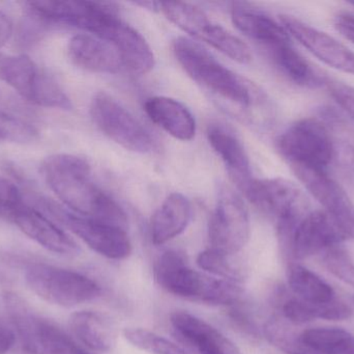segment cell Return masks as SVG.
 <instances>
[{
    "instance_id": "obj_1",
    "label": "cell",
    "mask_w": 354,
    "mask_h": 354,
    "mask_svg": "<svg viewBox=\"0 0 354 354\" xmlns=\"http://www.w3.org/2000/svg\"><path fill=\"white\" fill-rule=\"evenodd\" d=\"M39 170L49 188L71 211L128 230L126 212L93 181L86 159L73 154H55L46 158Z\"/></svg>"
},
{
    "instance_id": "obj_2",
    "label": "cell",
    "mask_w": 354,
    "mask_h": 354,
    "mask_svg": "<svg viewBox=\"0 0 354 354\" xmlns=\"http://www.w3.org/2000/svg\"><path fill=\"white\" fill-rule=\"evenodd\" d=\"M155 278L160 287L174 297L214 307H232L243 299L239 283L193 269L183 251H164L155 264Z\"/></svg>"
},
{
    "instance_id": "obj_3",
    "label": "cell",
    "mask_w": 354,
    "mask_h": 354,
    "mask_svg": "<svg viewBox=\"0 0 354 354\" xmlns=\"http://www.w3.org/2000/svg\"><path fill=\"white\" fill-rule=\"evenodd\" d=\"M174 51L187 74L210 93L245 108L255 103V91L249 82L195 42L178 37L174 41Z\"/></svg>"
},
{
    "instance_id": "obj_4",
    "label": "cell",
    "mask_w": 354,
    "mask_h": 354,
    "mask_svg": "<svg viewBox=\"0 0 354 354\" xmlns=\"http://www.w3.org/2000/svg\"><path fill=\"white\" fill-rule=\"evenodd\" d=\"M3 301L27 353L91 354L59 326L35 314L18 294L6 293Z\"/></svg>"
},
{
    "instance_id": "obj_5",
    "label": "cell",
    "mask_w": 354,
    "mask_h": 354,
    "mask_svg": "<svg viewBox=\"0 0 354 354\" xmlns=\"http://www.w3.org/2000/svg\"><path fill=\"white\" fill-rule=\"evenodd\" d=\"M24 278L28 288L39 299L59 307H77L102 297L101 286L93 278L49 264H29Z\"/></svg>"
},
{
    "instance_id": "obj_6",
    "label": "cell",
    "mask_w": 354,
    "mask_h": 354,
    "mask_svg": "<svg viewBox=\"0 0 354 354\" xmlns=\"http://www.w3.org/2000/svg\"><path fill=\"white\" fill-rule=\"evenodd\" d=\"M279 151L293 170L326 172L335 157L332 136L315 118H303L279 137Z\"/></svg>"
},
{
    "instance_id": "obj_7",
    "label": "cell",
    "mask_w": 354,
    "mask_h": 354,
    "mask_svg": "<svg viewBox=\"0 0 354 354\" xmlns=\"http://www.w3.org/2000/svg\"><path fill=\"white\" fill-rule=\"evenodd\" d=\"M39 204L48 215L50 214L102 257L120 261L132 254V241L124 229L78 215L48 200H39Z\"/></svg>"
},
{
    "instance_id": "obj_8",
    "label": "cell",
    "mask_w": 354,
    "mask_h": 354,
    "mask_svg": "<svg viewBox=\"0 0 354 354\" xmlns=\"http://www.w3.org/2000/svg\"><path fill=\"white\" fill-rule=\"evenodd\" d=\"M91 116L97 128L110 139L135 153H151L155 141L145 127L120 102L97 93L91 104Z\"/></svg>"
},
{
    "instance_id": "obj_9",
    "label": "cell",
    "mask_w": 354,
    "mask_h": 354,
    "mask_svg": "<svg viewBox=\"0 0 354 354\" xmlns=\"http://www.w3.org/2000/svg\"><path fill=\"white\" fill-rule=\"evenodd\" d=\"M250 231L249 212L241 197L223 191L208 222L210 249L233 257L247 245Z\"/></svg>"
},
{
    "instance_id": "obj_10",
    "label": "cell",
    "mask_w": 354,
    "mask_h": 354,
    "mask_svg": "<svg viewBox=\"0 0 354 354\" xmlns=\"http://www.w3.org/2000/svg\"><path fill=\"white\" fill-rule=\"evenodd\" d=\"M245 195L258 209L276 218L277 224L308 213L304 193L286 179H254Z\"/></svg>"
},
{
    "instance_id": "obj_11",
    "label": "cell",
    "mask_w": 354,
    "mask_h": 354,
    "mask_svg": "<svg viewBox=\"0 0 354 354\" xmlns=\"http://www.w3.org/2000/svg\"><path fill=\"white\" fill-rule=\"evenodd\" d=\"M345 241L342 233L328 214L322 211L308 212L295 224L282 247L297 260L307 259Z\"/></svg>"
},
{
    "instance_id": "obj_12",
    "label": "cell",
    "mask_w": 354,
    "mask_h": 354,
    "mask_svg": "<svg viewBox=\"0 0 354 354\" xmlns=\"http://www.w3.org/2000/svg\"><path fill=\"white\" fill-rule=\"evenodd\" d=\"M309 193L330 216L345 240L354 239V204L348 193L328 176L319 170H293Z\"/></svg>"
},
{
    "instance_id": "obj_13",
    "label": "cell",
    "mask_w": 354,
    "mask_h": 354,
    "mask_svg": "<svg viewBox=\"0 0 354 354\" xmlns=\"http://www.w3.org/2000/svg\"><path fill=\"white\" fill-rule=\"evenodd\" d=\"M280 21L288 35L318 60L341 72L354 75V52L344 44L290 15H282Z\"/></svg>"
},
{
    "instance_id": "obj_14",
    "label": "cell",
    "mask_w": 354,
    "mask_h": 354,
    "mask_svg": "<svg viewBox=\"0 0 354 354\" xmlns=\"http://www.w3.org/2000/svg\"><path fill=\"white\" fill-rule=\"evenodd\" d=\"M12 222L27 237L51 253L66 257H74L80 253V247L70 235L49 216L27 204L14 216Z\"/></svg>"
},
{
    "instance_id": "obj_15",
    "label": "cell",
    "mask_w": 354,
    "mask_h": 354,
    "mask_svg": "<svg viewBox=\"0 0 354 354\" xmlns=\"http://www.w3.org/2000/svg\"><path fill=\"white\" fill-rule=\"evenodd\" d=\"M101 39L114 46L124 67L134 74H147L155 67V54L147 39L120 17H115L109 23Z\"/></svg>"
},
{
    "instance_id": "obj_16",
    "label": "cell",
    "mask_w": 354,
    "mask_h": 354,
    "mask_svg": "<svg viewBox=\"0 0 354 354\" xmlns=\"http://www.w3.org/2000/svg\"><path fill=\"white\" fill-rule=\"evenodd\" d=\"M170 322L176 334L199 354H243L232 341L197 316L176 311Z\"/></svg>"
},
{
    "instance_id": "obj_17",
    "label": "cell",
    "mask_w": 354,
    "mask_h": 354,
    "mask_svg": "<svg viewBox=\"0 0 354 354\" xmlns=\"http://www.w3.org/2000/svg\"><path fill=\"white\" fill-rule=\"evenodd\" d=\"M68 55L75 66L88 72L116 74L124 67L112 44L89 33H81L70 39Z\"/></svg>"
},
{
    "instance_id": "obj_18",
    "label": "cell",
    "mask_w": 354,
    "mask_h": 354,
    "mask_svg": "<svg viewBox=\"0 0 354 354\" xmlns=\"http://www.w3.org/2000/svg\"><path fill=\"white\" fill-rule=\"evenodd\" d=\"M207 139L233 182L245 193L254 178L249 156L239 137L230 129L220 124H212L208 127Z\"/></svg>"
},
{
    "instance_id": "obj_19",
    "label": "cell",
    "mask_w": 354,
    "mask_h": 354,
    "mask_svg": "<svg viewBox=\"0 0 354 354\" xmlns=\"http://www.w3.org/2000/svg\"><path fill=\"white\" fill-rule=\"evenodd\" d=\"M231 19L239 31L268 50L291 43L290 35L281 23L248 4L232 3Z\"/></svg>"
},
{
    "instance_id": "obj_20",
    "label": "cell",
    "mask_w": 354,
    "mask_h": 354,
    "mask_svg": "<svg viewBox=\"0 0 354 354\" xmlns=\"http://www.w3.org/2000/svg\"><path fill=\"white\" fill-rule=\"evenodd\" d=\"M149 118L168 134L181 141H189L195 137V118L180 102L164 96L149 98L145 103Z\"/></svg>"
},
{
    "instance_id": "obj_21",
    "label": "cell",
    "mask_w": 354,
    "mask_h": 354,
    "mask_svg": "<svg viewBox=\"0 0 354 354\" xmlns=\"http://www.w3.org/2000/svg\"><path fill=\"white\" fill-rule=\"evenodd\" d=\"M68 326L73 336L87 348L97 353L113 351L118 330L109 317L95 311H79L71 315Z\"/></svg>"
},
{
    "instance_id": "obj_22",
    "label": "cell",
    "mask_w": 354,
    "mask_h": 354,
    "mask_svg": "<svg viewBox=\"0 0 354 354\" xmlns=\"http://www.w3.org/2000/svg\"><path fill=\"white\" fill-rule=\"evenodd\" d=\"M192 218V205L181 193L168 195L156 210L151 220V238L153 245H162L185 232Z\"/></svg>"
},
{
    "instance_id": "obj_23",
    "label": "cell",
    "mask_w": 354,
    "mask_h": 354,
    "mask_svg": "<svg viewBox=\"0 0 354 354\" xmlns=\"http://www.w3.org/2000/svg\"><path fill=\"white\" fill-rule=\"evenodd\" d=\"M41 71L26 54L0 53V80L30 101Z\"/></svg>"
},
{
    "instance_id": "obj_24",
    "label": "cell",
    "mask_w": 354,
    "mask_h": 354,
    "mask_svg": "<svg viewBox=\"0 0 354 354\" xmlns=\"http://www.w3.org/2000/svg\"><path fill=\"white\" fill-rule=\"evenodd\" d=\"M287 281L295 297L305 303L322 306L338 299L326 281L301 264L291 263L288 266Z\"/></svg>"
},
{
    "instance_id": "obj_25",
    "label": "cell",
    "mask_w": 354,
    "mask_h": 354,
    "mask_svg": "<svg viewBox=\"0 0 354 354\" xmlns=\"http://www.w3.org/2000/svg\"><path fill=\"white\" fill-rule=\"evenodd\" d=\"M268 52L281 72L297 85L316 87L324 83V77L295 49L292 44L278 46Z\"/></svg>"
},
{
    "instance_id": "obj_26",
    "label": "cell",
    "mask_w": 354,
    "mask_h": 354,
    "mask_svg": "<svg viewBox=\"0 0 354 354\" xmlns=\"http://www.w3.org/2000/svg\"><path fill=\"white\" fill-rule=\"evenodd\" d=\"M301 341L315 354H341L354 343V336L337 328H317L301 333Z\"/></svg>"
},
{
    "instance_id": "obj_27",
    "label": "cell",
    "mask_w": 354,
    "mask_h": 354,
    "mask_svg": "<svg viewBox=\"0 0 354 354\" xmlns=\"http://www.w3.org/2000/svg\"><path fill=\"white\" fill-rule=\"evenodd\" d=\"M198 39L216 48L235 62L241 64L251 62L252 54L249 46L224 27L212 23V20L204 27Z\"/></svg>"
},
{
    "instance_id": "obj_28",
    "label": "cell",
    "mask_w": 354,
    "mask_h": 354,
    "mask_svg": "<svg viewBox=\"0 0 354 354\" xmlns=\"http://www.w3.org/2000/svg\"><path fill=\"white\" fill-rule=\"evenodd\" d=\"M292 326L281 316H274L264 324L262 333L272 346L284 353L315 354L303 344L301 333L297 334Z\"/></svg>"
},
{
    "instance_id": "obj_29",
    "label": "cell",
    "mask_w": 354,
    "mask_h": 354,
    "mask_svg": "<svg viewBox=\"0 0 354 354\" xmlns=\"http://www.w3.org/2000/svg\"><path fill=\"white\" fill-rule=\"evenodd\" d=\"M157 6L174 24L196 39L210 21L203 10L193 4L167 1L158 2Z\"/></svg>"
},
{
    "instance_id": "obj_30",
    "label": "cell",
    "mask_w": 354,
    "mask_h": 354,
    "mask_svg": "<svg viewBox=\"0 0 354 354\" xmlns=\"http://www.w3.org/2000/svg\"><path fill=\"white\" fill-rule=\"evenodd\" d=\"M198 267L210 276L224 278L231 282L239 283L243 274L239 266L235 265L231 256L225 255L212 249L201 251L196 259Z\"/></svg>"
},
{
    "instance_id": "obj_31",
    "label": "cell",
    "mask_w": 354,
    "mask_h": 354,
    "mask_svg": "<svg viewBox=\"0 0 354 354\" xmlns=\"http://www.w3.org/2000/svg\"><path fill=\"white\" fill-rule=\"evenodd\" d=\"M124 338L142 351L153 354H187L181 347L165 337L147 328H131L124 330Z\"/></svg>"
},
{
    "instance_id": "obj_32",
    "label": "cell",
    "mask_w": 354,
    "mask_h": 354,
    "mask_svg": "<svg viewBox=\"0 0 354 354\" xmlns=\"http://www.w3.org/2000/svg\"><path fill=\"white\" fill-rule=\"evenodd\" d=\"M30 102L43 107L56 109L71 110L73 108L70 98L57 81L44 72H41Z\"/></svg>"
},
{
    "instance_id": "obj_33",
    "label": "cell",
    "mask_w": 354,
    "mask_h": 354,
    "mask_svg": "<svg viewBox=\"0 0 354 354\" xmlns=\"http://www.w3.org/2000/svg\"><path fill=\"white\" fill-rule=\"evenodd\" d=\"M39 139V131L28 123L0 110V141L30 143Z\"/></svg>"
},
{
    "instance_id": "obj_34",
    "label": "cell",
    "mask_w": 354,
    "mask_h": 354,
    "mask_svg": "<svg viewBox=\"0 0 354 354\" xmlns=\"http://www.w3.org/2000/svg\"><path fill=\"white\" fill-rule=\"evenodd\" d=\"M324 262L328 272L345 284L354 287V262L342 247H332L324 253Z\"/></svg>"
},
{
    "instance_id": "obj_35",
    "label": "cell",
    "mask_w": 354,
    "mask_h": 354,
    "mask_svg": "<svg viewBox=\"0 0 354 354\" xmlns=\"http://www.w3.org/2000/svg\"><path fill=\"white\" fill-rule=\"evenodd\" d=\"M26 203L16 184L4 177H0V218L12 222L14 216Z\"/></svg>"
},
{
    "instance_id": "obj_36",
    "label": "cell",
    "mask_w": 354,
    "mask_h": 354,
    "mask_svg": "<svg viewBox=\"0 0 354 354\" xmlns=\"http://www.w3.org/2000/svg\"><path fill=\"white\" fill-rule=\"evenodd\" d=\"M281 317L293 326H301L314 320L309 303L295 297H289L283 301L281 306Z\"/></svg>"
},
{
    "instance_id": "obj_37",
    "label": "cell",
    "mask_w": 354,
    "mask_h": 354,
    "mask_svg": "<svg viewBox=\"0 0 354 354\" xmlns=\"http://www.w3.org/2000/svg\"><path fill=\"white\" fill-rule=\"evenodd\" d=\"M237 305L230 307L231 309L228 313L229 319L241 334L245 335L249 338H259V328L255 320L248 313L247 310L241 309Z\"/></svg>"
},
{
    "instance_id": "obj_38",
    "label": "cell",
    "mask_w": 354,
    "mask_h": 354,
    "mask_svg": "<svg viewBox=\"0 0 354 354\" xmlns=\"http://www.w3.org/2000/svg\"><path fill=\"white\" fill-rule=\"evenodd\" d=\"M328 85L335 101L354 120V87L338 81L328 82Z\"/></svg>"
},
{
    "instance_id": "obj_39",
    "label": "cell",
    "mask_w": 354,
    "mask_h": 354,
    "mask_svg": "<svg viewBox=\"0 0 354 354\" xmlns=\"http://www.w3.org/2000/svg\"><path fill=\"white\" fill-rule=\"evenodd\" d=\"M17 341V335L12 328L0 319V354H8Z\"/></svg>"
},
{
    "instance_id": "obj_40",
    "label": "cell",
    "mask_w": 354,
    "mask_h": 354,
    "mask_svg": "<svg viewBox=\"0 0 354 354\" xmlns=\"http://www.w3.org/2000/svg\"><path fill=\"white\" fill-rule=\"evenodd\" d=\"M335 26L343 37L354 44V16L353 15H339L336 18Z\"/></svg>"
},
{
    "instance_id": "obj_41",
    "label": "cell",
    "mask_w": 354,
    "mask_h": 354,
    "mask_svg": "<svg viewBox=\"0 0 354 354\" xmlns=\"http://www.w3.org/2000/svg\"><path fill=\"white\" fill-rule=\"evenodd\" d=\"M12 22L6 12L0 10V49L10 41L12 35Z\"/></svg>"
},
{
    "instance_id": "obj_42",
    "label": "cell",
    "mask_w": 354,
    "mask_h": 354,
    "mask_svg": "<svg viewBox=\"0 0 354 354\" xmlns=\"http://www.w3.org/2000/svg\"><path fill=\"white\" fill-rule=\"evenodd\" d=\"M341 354H354V343L347 351H345L344 353Z\"/></svg>"
},
{
    "instance_id": "obj_43",
    "label": "cell",
    "mask_w": 354,
    "mask_h": 354,
    "mask_svg": "<svg viewBox=\"0 0 354 354\" xmlns=\"http://www.w3.org/2000/svg\"><path fill=\"white\" fill-rule=\"evenodd\" d=\"M351 4H353V6H354V2H351Z\"/></svg>"
},
{
    "instance_id": "obj_44",
    "label": "cell",
    "mask_w": 354,
    "mask_h": 354,
    "mask_svg": "<svg viewBox=\"0 0 354 354\" xmlns=\"http://www.w3.org/2000/svg\"><path fill=\"white\" fill-rule=\"evenodd\" d=\"M353 303H354V297H353Z\"/></svg>"
}]
</instances>
